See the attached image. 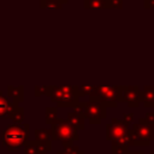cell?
<instances>
[{
	"label": "cell",
	"mask_w": 154,
	"mask_h": 154,
	"mask_svg": "<svg viewBox=\"0 0 154 154\" xmlns=\"http://www.w3.org/2000/svg\"><path fill=\"white\" fill-rule=\"evenodd\" d=\"M132 118H134V114L130 112V113H125L124 117H123V120L126 123V124H130L132 122Z\"/></svg>",
	"instance_id": "obj_24"
},
{
	"label": "cell",
	"mask_w": 154,
	"mask_h": 154,
	"mask_svg": "<svg viewBox=\"0 0 154 154\" xmlns=\"http://www.w3.org/2000/svg\"><path fill=\"white\" fill-rule=\"evenodd\" d=\"M106 138L111 141L112 154H124L129 147V124L123 119L112 118L106 126Z\"/></svg>",
	"instance_id": "obj_1"
},
{
	"label": "cell",
	"mask_w": 154,
	"mask_h": 154,
	"mask_svg": "<svg viewBox=\"0 0 154 154\" xmlns=\"http://www.w3.org/2000/svg\"><path fill=\"white\" fill-rule=\"evenodd\" d=\"M46 95L51 97L52 101L57 103L58 107H73L78 102V90L77 87L73 85H64V87H46Z\"/></svg>",
	"instance_id": "obj_4"
},
{
	"label": "cell",
	"mask_w": 154,
	"mask_h": 154,
	"mask_svg": "<svg viewBox=\"0 0 154 154\" xmlns=\"http://www.w3.org/2000/svg\"><path fill=\"white\" fill-rule=\"evenodd\" d=\"M52 140L53 141H61L64 147H70L73 144L75 141L78 140L77 130L67 122L60 118H55L52 123L51 128Z\"/></svg>",
	"instance_id": "obj_6"
},
{
	"label": "cell",
	"mask_w": 154,
	"mask_h": 154,
	"mask_svg": "<svg viewBox=\"0 0 154 154\" xmlns=\"http://www.w3.org/2000/svg\"><path fill=\"white\" fill-rule=\"evenodd\" d=\"M57 154H84V152L81 150L77 146H70V147H65L64 150H58Z\"/></svg>",
	"instance_id": "obj_19"
},
{
	"label": "cell",
	"mask_w": 154,
	"mask_h": 154,
	"mask_svg": "<svg viewBox=\"0 0 154 154\" xmlns=\"http://www.w3.org/2000/svg\"><path fill=\"white\" fill-rule=\"evenodd\" d=\"M7 95L13 100V103L18 105L19 102H22L24 100V88H23V85H18V87L8 85L7 87Z\"/></svg>",
	"instance_id": "obj_12"
},
{
	"label": "cell",
	"mask_w": 154,
	"mask_h": 154,
	"mask_svg": "<svg viewBox=\"0 0 154 154\" xmlns=\"http://www.w3.org/2000/svg\"><path fill=\"white\" fill-rule=\"evenodd\" d=\"M29 136V124H12L2 131L1 142L8 152H17L19 147L24 146Z\"/></svg>",
	"instance_id": "obj_2"
},
{
	"label": "cell",
	"mask_w": 154,
	"mask_h": 154,
	"mask_svg": "<svg viewBox=\"0 0 154 154\" xmlns=\"http://www.w3.org/2000/svg\"><path fill=\"white\" fill-rule=\"evenodd\" d=\"M57 113H58V108L57 107H48V108H46V112H45L46 123L47 124H52L54 122V119L58 118Z\"/></svg>",
	"instance_id": "obj_17"
},
{
	"label": "cell",
	"mask_w": 154,
	"mask_h": 154,
	"mask_svg": "<svg viewBox=\"0 0 154 154\" xmlns=\"http://www.w3.org/2000/svg\"><path fill=\"white\" fill-rule=\"evenodd\" d=\"M142 100V93L137 85H124V101L128 102L129 107H137Z\"/></svg>",
	"instance_id": "obj_8"
},
{
	"label": "cell",
	"mask_w": 154,
	"mask_h": 154,
	"mask_svg": "<svg viewBox=\"0 0 154 154\" xmlns=\"http://www.w3.org/2000/svg\"><path fill=\"white\" fill-rule=\"evenodd\" d=\"M124 154H144V152H129V150H126Z\"/></svg>",
	"instance_id": "obj_26"
},
{
	"label": "cell",
	"mask_w": 154,
	"mask_h": 154,
	"mask_svg": "<svg viewBox=\"0 0 154 154\" xmlns=\"http://www.w3.org/2000/svg\"><path fill=\"white\" fill-rule=\"evenodd\" d=\"M24 118H25V116H24V111H23V108L19 107V106H17L16 109H14V112H13L12 120L14 122V124H23Z\"/></svg>",
	"instance_id": "obj_18"
},
{
	"label": "cell",
	"mask_w": 154,
	"mask_h": 154,
	"mask_svg": "<svg viewBox=\"0 0 154 154\" xmlns=\"http://www.w3.org/2000/svg\"><path fill=\"white\" fill-rule=\"evenodd\" d=\"M83 8L85 10H105L107 8L106 0H83Z\"/></svg>",
	"instance_id": "obj_15"
},
{
	"label": "cell",
	"mask_w": 154,
	"mask_h": 154,
	"mask_svg": "<svg viewBox=\"0 0 154 154\" xmlns=\"http://www.w3.org/2000/svg\"><path fill=\"white\" fill-rule=\"evenodd\" d=\"M35 141H37L46 149V152H49L52 149V134H51V130L36 129L35 130Z\"/></svg>",
	"instance_id": "obj_10"
},
{
	"label": "cell",
	"mask_w": 154,
	"mask_h": 154,
	"mask_svg": "<svg viewBox=\"0 0 154 154\" xmlns=\"http://www.w3.org/2000/svg\"><path fill=\"white\" fill-rule=\"evenodd\" d=\"M144 119H146L149 124H153V125H154V112H153V113H147Z\"/></svg>",
	"instance_id": "obj_25"
},
{
	"label": "cell",
	"mask_w": 154,
	"mask_h": 154,
	"mask_svg": "<svg viewBox=\"0 0 154 154\" xmlns=\"http://www.w3.org/2000/svg\"><path fill=\"white\" fill-rule=\"evenodd\" d=\"M60 4H67L69 2V0H58Z\"/></svg>",
	"instance_id": "obj_27"
},
{
	"label": "cell",
	"mask_w": 154,
	"mask_h": 154,
	"mask_svg": "<svg viewBox=\"0 0 154 154\" xmlns=\"http://www.w3.org/2000/svg\"><path fill=\"white\" fill-rule=\"evenodd\" d=\"M46 149L37 141H26L24 143V154H46Z\"/></svg>",
	"instance_id": "obj_14"
},
{
	"label": "cell",
	"mask_w": 154,
	"mask_h": 154,
	"mask_svg": "<svg viewBox=\"0 0 154 154\" xmlns=\"http://www.w3.org/2000/svg\"><path fill=\"white\" fill-rule=\"evenodd\" d=\"M84 116L76 111H70L67 113V122L76 129V130H83L84 129Z\"/></svg>",
	"instance_id": "obj_11"
},
{
	"label": "cell",
	"mask_w": 154,
	"mask_h": 154,
	"mask_svg": "<svg viewBox=\"0 0 154 154\" xmlns=\"http://www.w3.org/2000/svg\"><path fill=\"white\" fill-rule=\"evenodd\" d=\"M149 154H154V150H152V152H150V153H149Z\"/></svg>",
	"instance_id": "obj_28"
},
{
	"label": "cell",
	"mask_w": 154,
	"mask_h": 154,
	"mask_svg": "<svg viewBox=\"0 0 154 154\" xmlns=\"http://www.w3.org/2000/svg\"><path fill=\"white\" fill-rule=\"evenodd\" d=\"M142 100L144 107H154V85H146L142 90Z\"/></svg>",
	"instance_id": "obj_13"
},
{
	"label": "cell",
	"mask_w": 154,
	"mask_h": 154,
	"mask_svg": "<svg viewBox=\"0 0 154 154\" xmlns=\"http://www.w3.org/2000/svg\"><path fill=\"white\" fill-rule=\"evenodd\" d=\"M152 141H154V125L144 118H140L138 123L129 128V146H148Z\"/></svg>",
	"instance_id": "obj_5"
},
{
	"label": "cell",
	"mask_w": 154,
	"mask_h": 154,
	"mask_svg": "<svg viewBox=\"0 0 154 154\" xmlns=\"http://www.w3.org/2000/svg\"><path fill=\"white\" fill-rule=\"evenodd\" d=\"M94 89V85H79L77 87V90H78V94L79 96H83V95H89Z\"/></svg>",
	"instance_id": "obj_21"
},
{
	"label": "cell",
	"mask_w": 154,
	"mask_h": 154,
	"mask_svg": "<svg viewBox=\"0 0 154 154\" xmlns=\"http://www.w3.org/2000/svg\"><path fill=\"white\" fill-rule=\"evenodd\" d=\"M45 93H46V87H40V85L35 87V96H40L41 94H45Z\"/></svg>",
	"instance_id": "obj_23"
},
{
	"label": "cell",
	"mask_w": 154,
	"mask_h": 154,
	"mask_svg": "<svg viewBox=\"0 0 154 154\" xmlns=\"http://www.w3.org/2000/svg\"><path fill=\"white\" fill-rule=\"evenodd\" d=\"M107 8H113V10H119L123 8V0H106Z\"/></svg>",
	"instance_id": "obj_20"
},
{
	"label": "cell",
	"mask_w": 154,
	"mask_h": 154,
	"mask_svg": "<svg viewBox=\"0 0 154 154\" xmlns=\"http://www.w3.org/2000/svg\"><path fill=\"white\" fill-rule=\"evenodd\" d=\"M17 106L18 105L10 102L5 96H2V91H0V119H12Z\"/></svg>",
	"instance_id": "obj_9"
},
{
	"label": "cell",
	"mask_w": 154,
	"mask_h": 154,
	"mask_svg": "<svg viewBox=\"0 0 154 154\" xmlns=\"http://www.w3.org/2000/svg\"><path fill=\"white\" fill-rule=\"evenodd\" d=\"M40 8H49V10H61L63 4L58 0H40Z\"/></svg>",
	"instance_id": "obj_16"
},
{
	"label": "cell",
	"mask_w": 154,
	"mask_h": 154,
	"mask_svg": "<svg viewBox=\"0 0 154 154\" xmlns=\"http://www.w3.org/2000/svg\"><path fill=\"white\" fill-rule=\"evenodd\" d=\"M93 102H102L106 107H117L118 102L124 101V87L119 85H94L88 95Z\"/></svg>",
	"instance_id": "obj_3"
},
{
	"label": "cell",
	"mask_w": 154,
	"mask_h": 154,
	"mask_svg": "<svg viewBox=\"0 0 154 154\" xmlns=\"http://www.w3.org/2000/svg\"><path fill=\"white\" fill-rule=\"evenodd\" d=\"M84 108V117L89 119L91 124H99L102 119L106 118V105L102 102L93 101H82Z\"/></svg>",
	"instance_id": "obj_7"
},
{
	"label": "cell",
	"mask_w": 154,
	"mask_h": 154,
	"mask_svg": "<svg viewBox=\"0 0 154 154\" xmlns=\"http://www.w3.org/2000/svg\"><path fill=\"white\" fill-rule=\"evenodd\" d=\"M143 7L146 10H154V0H143Z\"/></svg>",
	"instance_id": "obj_22"
}]
</instances>
